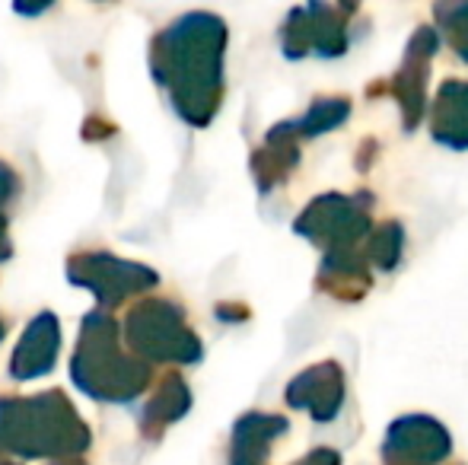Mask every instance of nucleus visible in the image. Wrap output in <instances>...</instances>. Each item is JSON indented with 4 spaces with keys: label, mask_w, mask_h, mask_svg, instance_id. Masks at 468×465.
I'll return each mask as SVG.
<instances>
[{
    "label": "nucleus",
    "mask_w": 468,
    "mask_h": 465,
    "mask_svg": "<svg viewBox=\"0 0 468 465\" xmlns=\"http://www.w3.org/2000/svg\"><path fill=\"white\" fill-rule=\"evenodd\" d=\"M351 118V100L345 96H322L309 106V112L300 122H287V128L296 137H319L325 131H335Z\"/></svg>",
    "instance_id": "nucleus-10"
},
{
    "label": "nucleus",
    "mask_w": 468,
    "mask_h": 465,
    "mask_svg": "<svg viewBox=\"0 0 468 465\" xmlns=\"http://www.w3.org/2000/svg\"><path fill=\"white\" fill-rule=\"evenodd\" d=\"M401 248H405V227L399 220H382L379 227H373L367 236L364 259L370 261V268L379 271H392L401 261Z\"/></svg>",
    "instance_id": "nucleus-11"
},
{
    "label": "nucleus",
    "mask_w": 468,
    "mask_h": 465,
    "mask_svg": "<svg viewBox=\"0 0 468 465\" xmlns=\"http://www.w3.org/2000/svg\"><path fill=\"white\" fill-rule=\"evenodd\" d=\"M319 291L328 297L341 300V303H357L373 291V268L364 259V248H347V252H325L315 278Z\"/></svg>",
    "instance_id": "nucleus-7"
},
{
    "label": "nucleus",
    "mask_w": 468,
    "mask_h": 465,
    "mask_svg": "<svg viewBox=\"0 0 468 465\" xmlns=\"http://www.w3.org/2000/svg\"><path fill=\"white\" fill-rule=\"evenodd\" d=\"M55 4V0H16V13H23V16H38L42 10H48V6Z\"/></svg>",
    "instance_id": "nucleus-14"
},
{
    "label": "nucleus",
    "mask_w": 468,
    "mask_h": 465,
    "mask_svg": "<svg viewBox=\"0 0 468 465\" xmlns=\"http://www.w3.org/2000/svg\"><path fill=\"white\" fill-rule=\"evenodd\" d=\"M376 150H379V147H376L373 141H364V147L357 150V169H360V173H367V169L373 166V160H376Z\"/></svg>",
    "instance_id": "nucleus-15"
},
{
    "label": "nucleus",
    "mask_w": 468,
    "mask_h": 465,
    "mask_svg": "<svg viewBox=\"0 0 468 465\" xmlns=\"http://www.w3.org/2000/svg\"><path fill=\"white\" fill-rule=\"evenodd\" d=\"M293 230L300 236H306V239H313L315 246H322L325 252L360 248V242L373 230V195L370 192L322 195V198H315L313 205L300 214Z\"/></svg>",
    "instance_id": "nucleus-2"
},
{
    "label": "nucleus",
    "mask_w": 468,
    "mask_h": 465,
    "mask_svg": "<svg viewBox=\"0 0 468 465\" xmlns=\"http://www.w3.org/2000/svg\"><path fill=\"white\" fill-rule=\"evenodd\" d=\"M287 430V421L278 415H249L239 424V443H236V465H261V456L271 440Z\"/></svg>",
    "instance_id": "nucleus-9"
},
{
    "label": "nucleus",
    "mask_w": 468,
    "mask_h": 465,
    "mask_svg": "<svg viewBox=\"0 0 468 465\" xmlns=\"http://www.w3.org/2000/svg\"><path fill=\"white\" fill-rule=\"evenodd\" d=\"M433 13L450 48L468 64V0H437Z\"/></svg>",
    "instance_id": "nucleus-12"
},
{
    "label": "nucleus",
    "mask_w": 468,
    "mask_h": 465,
    "mask_svg": "<svg viewBox=\"0 0 468 465\" xmlns=\"http://www.w3.org/2000/svg\"><path fill=\"white\" fill-rule=\"evenodd\" d=\"M431 134L450 150H468V80H446L431 112Z\"/></svg>",
    "instance_id": "nucleus-8"
},
{
    "label": "nucleus",
    "mask_w": 468,
    "mask_h": 465,
    "mask_svg": "<svg viewBox=\"0 0 468 465\" xmlns=\"http://www.w3.org/2000/svg\"><path fill=\"white\" fill-rule=\"evenodd\" d=\"M281 42L287 58L322 55L338 58L347 51V13L335 10L325 0H309L306 6L290 13L283 23Z\"/></svg>",
    "instance_id": "nucleus-3"
},
{
    "label": "nucleus",
    "mask_w": 468,
    "mask_h": 465,
    "mask_svg": "<svg viewBox=\"0 0 468 465\" xmlns=\"http://www.w3.org/2000/svg\"><path fill=\"white\" fill-rule=\"evenodd\" d=\"M345 396H347V383L338 360H325V364L309 366L287 389L290 408L309 411L313 421H335L338 411L345 408Z\"/></svg>",
    "instance_id": "nucleus-6"
},
{
    "label": "nucleus",
    "mask_w": 468,
    "mask_h": 465,
    "mask_svg": "<svg viewBox=\"0 0 468 465\" xmlns=\"http://www.w3.org/2000/svg\"><path fill=\"white\" fill-rule=\"evenodd\" d=\"M440 48V38L431 26H420L411 36L405 48V61L392 77V96L401 106V118H405V131H414L424 122L427 109V77H431V61Z\"/></svg>",
    "instance_id": "nucleus-5"
},
{
    "label": "nucleus",
    "mask_w": 468,
    "mask_h": 465,
    "mask_svg": "<svg viewBox=\"0 0 468 465\" xmlns=\"http://www.w3.org/2000/svg\"><path fill=\"white\" fill-rule=\"evenodd\" d=\"M452 453V434L431 415H405L388 424L382 465H440Z\"/></svg>",
    "instance_id": "nucleus-4"
},
{
    "label": "nucleus",
    "mask_w": 468,
    "mask_h": 465,
    "mask_svg": "<svg viewBox=\"0 0 468 465\" xmlns=\"http://www.w3.org/2000/svg\"><path fill=\"white\" fill-rule=\"evenodd\" d=\"M227 26L210 13H188L176 19L160 38H156V58L160 70H176L182 90H186L191 118L204 122L217 106L220 93V61Z\"/></svg>",
    "instance_id": "nucleus-1"
},
{
    "label": "nucleus",
    "mask_w": 468,
    "mask_h": 465,
    "mask_svg": "<svg viewBox=\"0 0 468 465\" xmlns=\"http://www.w3.org/2000/svg\"><path fill=\"white\" fill-rule=\"evenodd\" d=\"M293 465H341V453H338V449H332V447H319V449L306 453L300 462H293Z\"/></svg>",
    "instance_id": "nucleus-13"
}]
</instances>
